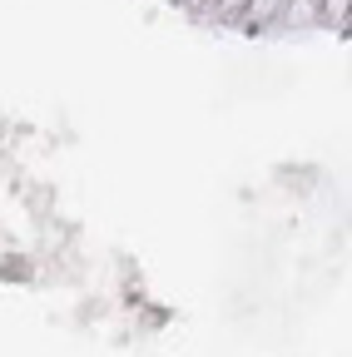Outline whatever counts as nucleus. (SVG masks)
Listing matches in <instances>:
<instances>
[]
</instances>
